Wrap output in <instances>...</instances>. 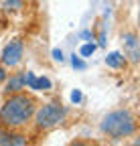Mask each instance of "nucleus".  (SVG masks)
Returning a JSON list of instances; mask_svg holds the SVG:
<instances>
[{
	"label": "nucleus",
	"mask_w": 140,
	"mask_h": 146,
	"mask_svg": "<svg viewBox=\"0 0 140 146\" xmlns=\"http://www.w3.org/2000/svg\"><path fill=\"white\" fill-rule=\"evenodd\" d=\"M53 59H55V61H63V53H61V49H55V51H53Z\"/></svg>",
	"instance_id": "13"
},
{
	"label": "nucleus",
	"mask_w": 140,
	"mask_h": 146,
	"mask_svg": "<svg viewBox=\"0 0 140 146\" xmlns=\"http://www.w3.org/2000/svg\"><path fill=\"white\" fill-rule=\"evenodd\" d=\"M81 39H94V35H92L90 31H83V33H81Z\"/></svg>",
	"instance_id": "16"
},
{
	"label": "nucleus",
	"mask_w": 140,
	"mask_h": 146,
	"mask_svg": "<svg viewBox=\"0 0 140 146\" xmlns=\"http://www.w3.org/2000/svg\"><path fill=\"white\" fill-rule=\"evenodd\" d=\"M4 79H6V67L0 65V81H4Z\"/></svg>",
	"instance_id": "15"
},
{
	"label": "nucleus",
	"mask_w": 140,
	"mask_h": 146,
	"mask_svg": "<svg viewBox=\"0 0 140 146\" xmlns=\"http://www.w3.org/2000/svg\"><path fill=\"white\" fill-rule=\"evenodd\" d=\"M126 57L122 53H118V51H114V53H110L108 57H106V65L108 67H112V69H122V67H126Z\"/></svg>",
	"instance_id": "8"
},
{
	"label": "nucleus",
	"mask_w": 140,
	"mask_h": 146,
	"mask_svg": "<svg viewBox=\"0 0 140 146\" xmlns=\"http://www.w3.org/2000/svg\"><path fill=\"white\" fill-rule=\"evenodd\" d=\"M69 116V110L63 106V104H57V102H49V104H43V106H37L35 110V128L37 130H43V132H49L53 128L61 126Z\"/></svg>",
	"instance_id": "3"
},
{
	"label": "nucleus",
	"mask_w": 140,
	"mask_h": 146,
	"mask_svg": "<svg viewBox=\"0 0 140 146\" xmlns=\"http://www.w3.org/2000/svg\"><path fill=\"white\" fill-rule=\"evenodd\" d=\"M53 85H51V81L47 77H37V83H35V91H47L51 89Z\"/></svg>",
	"instance_id": "10"
},
{
	"label": "nucleus",
	"mask_w": 140,
	"mask_h": 146,
	"mask_svg": "<svg viewBox=\"0 0 140 146\" xmlns=\"http://www.w3.org/2000/svg\"><path fill=\"white\" fill-rule=\"evenodd\" d=\"M71 65H73V69H79V71H83V69L87 67V65H85V61H81L77 55H73V57H71Z\"/></svg>",
	"instance_id": "11"
},
{
	"label": "nucleus",
	"mask_w": 140,
	"mask_h": 146,
	"mask_svg": "<svg viewBox=\"0 0 140 146\" xmlns=\"http://www.w3.org/2000/svg\"><path fill=\"white\" fill-rule=\"evenodd\" d=\"M122 49H124L122 55L126 57V61L136 65L140 59V47H138V35L134 31H128V33L122 35Z\"/></svg>",
	"instance_id": "5"
},
{
	"label": "nucleus",
	"mask_w": 140,
	"mask_h": 146,
	"mask_svg": "<svg viewBox=\"0 0 140 146\" xmlns=\"http://www.w3.org/2000/svg\"><path fill=\"white\" fill-rule=\"evenodd\" d=\"M138 130V120L134 116L132 110L122 108L114 110V112L106 114L100 122V132L104 136H108L110 140H124L134 136Z\"/></svg>",
	"instance_id": "2"
},
{
	"label": "nucleus",
	"mask_w": 140,
	"mask_h": 146,
	"mask_svg": "<svg viewBox=\"0 0 140 146\" xmlns=\"http://www.w3.org/2000/svg\"><path fill=\"white\" fill-rule=\"evenodd\" d=\"M71 100H73V104L81 102V94H79V91H73V94H71Z\"/></svg>",
	"instance_id": "14"
},
{
	"label": "nucleus",
	"mask_w": 140,
	"mask_h": 146,
	"mask_svg": "<svg viewBox=\"0 0 140 146\" xmlns=\"http://www.w3.org/2000/svg\"><path fill=\"white\" fill-rule=\"evenodd\" d=\"M39 102L33 94H10L6 96L2 108H0V126L12 128V130H23L25 126L33 122L35 110H37Z\"/></svg>",
	"instance_id": "1"
},
{
	"label": "nucleus",
	"mask_w": 140,
	"mask_h": 146,
	"mask_svg": "<svg viewBox=\"0 0 140 146\" xmlns=\"http://www.w3.org/2000/svg\"><path fill=\"white\" fill-rule=\"evenodd\" d=\"M23 6H25L23 0H4V8L8 12H16V10H21Z\"/></svg>",
	"instance_id": "9"
},
{
	"label": "nucleus",
	"mask_w": 140,
	"mask_h": 146,
	"mask_svg": "<svg viewBox=\"0 0 140 146\" xmlns=\"http://www.w3.org/2000/svg\"><path fill=\"white\" fill-rule=\"evenodd\" d=\"M94 51H96V45H94V43H87V45L81 47V55H83V57H90V55H94Z\"/></svg>",
	"instance_id": "12"
},
{
	"label": "nucleus",
	"mask_w": 140,
	"mask_h": 146,
	"mask_svg": "<svg viewBox=\"0 0 140 146\" xmlns=\"http://www.w3.org/2000/svg\"><path fill=\"white\" fill-rule=\"evenodd\" d=\"M27 85H25V71H16V73H10L4 79V96H10V94H19L23 91Z\"/></svg>",
	"instance_id": "7"
},
{
	"label": "nucleus",
	"mask_w": 140,
	"mask_h": 146,
	"mask_svg": "<svg viewBox=\"0 0 140 146\" xmlns=\"http://www.w3.org/2000/svg\"><path fill=\"white\" fill-rule=\"evenodd\" d=\"M27 142H29V138L23 132L0 126V146H25Z\"/></svg>",
	"instance_id": "6"
},
{
	"label": "nucleus",
	"mask_w": 140,
	"mask_h": 146,
	"mask_svg": "<svg viewBox=\"0 0 140 146\" xmlns=\"http://www.w3.org/2000/svg\"><path fill=\"white\" fill-rule=\"evenodd\" d=\"M23 55H25V43L21 39H12L0 55V65H4L6 69H12L23 61Z\"/></svg>",
	"instance_id": "4"
}]
</instances>
